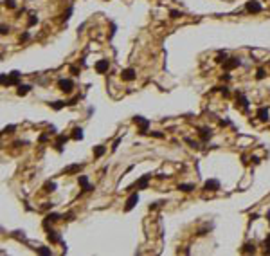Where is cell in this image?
Returning a JSON list of instances; mask_svg holds the SVG:
<instances>
[{
    "label": "cell",
    "instance_id": "7c38bea8",
    "mask_svg": "<svg viewBox=\"0 0 270 256\" xmlns=\"http://www.w3.org/2000/svg\"><path fill=\"white\" fill-rule=\"evenodd\" d=\"M83 170V164H70L63 170V175H74V173H79Z\"/></svg>",
    "mask_w": 270,
    "mask_h": 256
},
{
    "label": "cell",
    "instance_id": "5bb4252c",
    "mask_svg": "<svg viewBox=\"0 0 270 256\" xmlns=\"http://www.w3.org/2000/svg\"><path fill=\"white\" fill-rule=\"evenodd\" d=\"M256 117L259 121H268V106H259L256 112Z\"/></svg>",
    "mask_w": 270,
    "mask_h": 256
},
{
    "label": "cell",
    "instance_id": "30bf717a",
    "mask_svg": "<svg viewBox=\"0 0 270 256\" xmlns=\"http://www.w3.org/2000/svg\"><path fill=\"white\" fill-rule=\"evenodd\" d=\"M77 182H79V186H81V190L83 191H92L94 188L90 186V182H88V177L86 175H79L77 177Z\"/></svg>",
    "mask_w": 270,
    "mask_h": 256
},
{
    "label": "cell",
    "instance_id": "ab89813d",
    "mask_svg": "<svg viewBox=\"0 0 270 256\" xmlns=\"http://www.w3.org/2000/svg\"><path fill=\"white\" fill-rule=\"evenodd\" d=\"M184 141H186V143H189V144H191V146H193V148H198V143H195V141H191V139H189V137H186V139H184Z\"/></svg>",
    "mask_w": 270,
    "mask_h": 256
},
{
    "label": "cell",
    "instance_id": "484cf974",
    "mask_svg": "<svg viewBox=\"0 0 270 256\" xmlns=\"http://www.w3.org/2000/svg\"><path fill=\"white\" fill-rule=\"evenodd\" d=\"M61 218V215H58V213H49L47 215V220L49 222H56V220H59Z\"/></svg>",
    "mask_w": 270,
    "mask_h": 256
},
{
    "label": "cell",
    "instance_id": "74e56055",
    "mask_svg": "<svg viewBox=\"0 0 270 256\" xmlns=\"http://www.w3.org/2000/svg\"><path fill=\"white\" fill-rule=\"evenodd\" d=\"M63 218H65V220H67V222H72V220H74V213H72V211H70V213H67V215H65V217H63Z\"/></svg>",
    "mask_w": 270,
    "mask_h": 256
},
{
    "label": "cell",
    "instance_id": "f546056e",
    "mask_svg": "<svg viewBox=\"0 0 270 256\" xmlns=\"http://www.w3.org/2000/svg\"><path fill=\"white\" fill-rule=\"evenodd\" d=\"M169 16H171V18H180V16H182V13H180V11H177V9H171V11H169Z\"/></svg>",
    "mask_w": 270,
    "mask_h": 256
},
{
    "label": "cell",
    "instance_id": "ffe728a7",
    "mask_svg": "<svg viewBox=\"0 0 270 256\" xmlns=\"http://www.w3.org/2000/svg\"><path fill=\"white\" fill-rule=\"evenodd\" d=\"M29 90H31V85H18V88H16V94H18V96H25Z\"/></svg>",
    "mask_w": 270,
    "mask_h": 256
},
{
    "label": "cell",
    "instance_id": "836d02e7",
    "mask_svg": "<svg viewBox=\"0 0 270 256\" xmlns=\"http://www.w3.org/2000/svg\"><path fill=\"white\" fill-rule=\"evenodd\" d=\"M14 130H16V126H14V125H9V126L4 128V134H13Z\"/></svg>",
    "mask_w": 270,
    "mask_h": 256
},
{
    "label": "cell",
    "instance_id": "83f0119b",
    "mask_svg": "<svg viewBox=\"0 0 270 256\" xmlns=\"http://www.w3.org/2000/svg\"><path fill=\"white\" fill-rule=\"evenodd\" d=\"M4 5H5L7 9H14V7H16V2H14V0H4Z\"/></svg>",
    "mask_w": 270,
    "mask_h": 256
},
{
    "label": "cell",
    "instance_id": "ba28073f",
    "mask_svg": "<svg viewBox=\"0 0 270 256\" xmlns=\"http://www.w3.org/2000/svg\"><path fill=\"white\" fill-rule=\"evenodd\" d=\"M236 105H240L245 112L249 110V99H247V96L243 92H236Z\"/></svg>",
    "mask_w": 270,
    "mask_h": 256
},
{
    "label": "cell",
    "instance_id": "60d3db41",
    "mask_svg": "<svg viewBox=\"0 0 270 256\" xmlns=\"http://www.w3.org/2000/svg\"><path fill=\"white\" fill-rule=\"evenodd\" d=\"M45 141H47V134H41L40 135V143H45Z\"/></svg>",
    "mask_w": 270,
    "mask_h": 256
},
{
    "label": "cell",
    "instance_id": "52a82bcc",
    "mask_svg": "<svg viewBox=\"0 0 270 256\" xmlns=\"http://www.w3.org/2000/svg\"><path fill=\"white\" fill-rule=\"evenodd\" d=\"M245 9L249 11V13H254V14H258V13H261V4L258 2V0H249L247 2V5H245Z\"/></svg>",
    "mask_w": 270,
    "mask_h": 256
},
{
    "label": "cell",
    "instance_id": "8d00e7d4",
    "mask_svg": "<svg viewBox=\"0 0 270 256\" xmlns=\"http://www.w3.org/2000/svg\"><path fill=\"white\" fill-rule=\"evenodd\" d=\"M150 134H151V137H157V139H162V137H164L162 132H150Z\"/></svg>",
    "mask_w": 270,
    "mask_h": 256
},
{
    "label": "cell",
    "instance_id": "f35d334b",
    "mask_svg": "<svg viewBox=\"0 0 270 256\" xmlns=\"http://www.w3.org/2000/svg\"><path fill=\"white\" fill-rule=\"evenodd\" d=\"M29 38H31V34H29V32H23V34L20 36V42H27Z\"/></svg>",
    "mask_w": 270,
    "mask_h": 256
},
{
    "label": "cell",
    "instance_id": "7a4b0ae2",
    "mask_svg": "<svg viewBox=\"0 0 270 256\" xmlns=\"http://www.w3.org/2000/svg\"><path fill=\"white\" fill-rule=\"evenodd\" d=\"M133 123L139 125V134H141V135L150 134V132H148V128H150V121H148V119H144L142 116H135V117H133Z\"/></svg>",
    "mask_w": 270,
    "mask_h": 256
},
{
    "label": "cell",
    "instance_id": "3957f363",
    "mask_svg": "<svg viewBox=\"0 0 270 256\" xmlns=\"http://www.w3.org/2000/svg\"><path fill=\"white\" fill-rule=\"evenodd\" d=\"M58 87H59V90L61 92H72V88H74V81L72 79H65V78H61L59 81H58Z\"/></svg>",
    "mask_w": 270,
    "mask_h": 256
},
{
    "label": "cell",
    "instance_id": "4316f807",
    "mask_svg": "<svg viewBox=\"0 0 270 256\" xmlns=\"http://www.w3.org/2000/svg\"><path fill=\"white\" fill-rule=\"evenodd\" d=\"M34 23H38V16H36V14H31V16H29V20H27V25H29V27H32Z\"/></svg>",
    "mask_w": 270,
    "mask_h": 256
},
{
    "label": "cell",
    "instance_id": "8fae6325",
    "mask_svg": "<svg viewBox=\"0 0 270 256\" xmlns=\"http://www.w3.org/2000/svg\"><path fill=\"white\" fill-rule=\"evenodd\" d=\"M108 69H110V63H108V60H99V61L96 63V70H97L99 74H105V72H108Z\"/></svg>",
    "mask_w": 270,
    "mask_h": 256
},
{
    "label": "cell",
    "instance_id": "5b68a950",
    "mask_svg": "<svg viewBox=\"0 0 270 256\" xmlns=\"http://www.w3.org/2000/svg\"><path fill=\"white\" fill-rule=\"evenodd\" d=\"M222 65H223V69H225V70H232V69L240 67V65H241V61H240V58H227Z\"/></svg>",
    "mask_w": 270,
    "mask_h": 256
},
{
    "label": "cell",
    "instance_id": "1f68e13d",
    "mask_svg": "<svg viewBox=\"0 0 270 256\" xmlns=\"http://www.w3.org/2000/svg\"><path fill=\"white\" fill-rule=\"evenodd\" d=\"M70 14H72V7H68V9H67V13H63V18H61V20H63V22H67V20L70 18Z\"/></svg>",
    "mask_w": 270,
    "mask_h": 256
},
{
    "label": "cell",
    "instance_id": "277c9868",
    "mask_svg": "<svg viewBox=\"0 0 270 256\" xmlns=\"http://www.w3.org/2000/svg\"><path fill=\"white\" fill-rule=\"evenodd\" d=\"M150 179H151V173H146V175H142L132 188H137V190H148V182H150Z\"/></svg>",
    "mask_w": 270,
    "mask_h": 256
},
{
    "label": "cell",
    "instance_id": "8992f818",
    "mask_svg": "<svg viewBox=\"0 0 270 256\" xmlns=\"http://www.w3.org/2000/svg\"><path fill=\"white\" fill-rule=\"evenodd\" d=\"M137 202H139V193H132V195L128 197L126 204H124V211H132V209L137 206Z\"/></svg>",
    "mask_w": 270,
    "mask_h": 256
},
{
    "label": "cell",
    "instance_id": "7402d4cb",
    "mask_svg": "<svg viewBox=\"0 0 270 256\" xmlns=\"http://www.w3.org/2000/svg\"><path fill=\"white\" fill-rule=\"evenodd\" d=\"M105 152H106V148H105L103 144L94 146V155H96V157H103V155H105Z\"/></svg>",
    "mask_w": 270,
    "mask_h": 256
},
{
    "label": "cell",
    "instance_id": "d6986e66",
    "mask_svg": "<svg viewBox=\"0 0 270 256\" xmlns=\"http://www.w3.org/2000/svg\"><path fill=\"white\" fill-rule=\"evenodd\" d=\"M178 190H180V191H184V193H189V191H193V190H195V184H191V182L178 184Z\"/></svg>",
    "mask_w": 270,
    "mask_h": 256
},
{
    "label": "cell",
    "instance_id": "b9f144b4",
    "mask_svg": "<svg viewBox=\"0 0 270 256\" xmlns=\"http://www.w3.org/2000/svg\"><path fill=\"white\" fill-rule=\"evenodd\" d=\"M70 72H72V74H74V76H77V72H79V70H77V69H76V67H70Z\"/></svg>",
    "mask_w": 270,
    "mask_h": 256
},
{
    "label": "cell",
    "instance_id": "e575fe53",
    "mask_svg": "<svg viewBox=\"0 0 270 256\" xmlns=\"http://www.w3.org/2000/svg\"><path fill=\"white\" fill-rule=\"evenodd\" d=\"M121 141H123V137H117V139H115V141H114V146H112V150H114V152H115V150H117V146H119V144H121Z\"/></svg>",
    "mask_w": 270,
    "mask_h": 256
},
{
    "label": "cell",
    "instance_id": "603a6c76",
    "mask_svg": "<svg viewBox=\"0 0 270 256\" xmlns=\"http://www.w3.org/2000/svg\"><path fill=\"white\" fill-rule=\"evenodd\" d=\"M43 190H45L47 193H52V191H56V182H52V180H49V182H45V186H43Z\"/></svg>",
    "mask_w": 270,
    "mask_h": 256
},
{
    "label": "cell",
    "instance_id": "d6a6232c",
    "mask_svg": "<svg viewBox=\"0 0 270 256\" xmlns=\"http://www.w3.org/2000/svg\"><path fill=\"white\" fill-rule=\"evenodd\" d=\"M216 90H220V92L223 94V97H229V88H227V87H218Z\"/></svg>",
    "mask_w": 270,
    "mask_h": 256
},
{
    "label": "cell",
    "instance_id": "9c48e42d",
    "mask_svg": "<svg viewBox=\"0 0 270 256\" xmlns=\"http://www.w3.org/2000/svg\"><path fill=\"white\" fill-rule=\"evenodd\" d=\"M204 190H205V191H218V190H220V180L209 179V180L204 184Z\"/></svg>",
    "mask_w": 270,
    "mask_h": 256
},
{
    "label": "cell",
    "instance_id": "4dcf8cb0",
    "mask_svg": "<svg viewBox=\"0 0 270 256\" xmlns=\"http://www.w3.org/2000/svg\"><path fill=\"white\" fill-rule=\"evenodd\" d=\"M225 60H227V54H225V52H220L218 58H216V63H223Z\"/></svg>",
    "mask_w": 270,
    "mask_h": 256
},
{
    "label": "cell",
    "instance_id": "d4e9b609",
    "mask_svg": "<svg viewBox=\"0 0 270 256\" xmlns=\"http://www.w3.org/2000/svg\"><path fill=\"white\" fill-rule=\"evenodd\" d=\"M243 253H256V247H254V244H245L243 245Z\"/></svg>",
    "mask_w": 270,
    "mask_h": 256
},
{
    "label": "cell",
    "instance_id": "ac0fdd59",
    "mask_svg": "<svg viewBox=\"0 0 270 256\" xmlns=\"http://www.w3.org/2000/svg\"><path fill=\"white\" fill-rule=\"evenodd\" d=\"M74 141H81L83 139V128H79V126H76L74 130H72V135H70Z\"/></svg>",
    "mask_w": 270,
    "mask_h": 256
},
{
    "label": "cell",
    "instance_id": "d590c367",
    "mask_svg": "<svg viewBox=\"0 0 270 256\" xmlns=\"http://www.w3.org/2000/svg\"><path fill=\"white\" fill-rule=\"evenodd\" d=\"M256 78H258V79H263V78H265V70H263V69H258V74H256Z\"/></svg>",
    "mask_w": 270,
    "mask_h": 256
},
{
    "label": "cell",
    "instance_id": "4fadbf2b",
    "mask_svg": "<svg viewBox=\"0 0 270 256\" xmlns=\"http://www.w3.org/2000/svg\"><path fill=\"white\" fill-rule=\"evenodd\" d=\"M121 79L123 81H133L135 79V70L133 69H124L121 72Z\"/></svg>",
    "mask_w": 270,
    "mask_h": 256
},
{
    "label": "cell",
    "instance_id": "2e32d148",
    "mask_svg": "<svg viewBox=\"0 0 270 256\" xmlns=\"http://www.w3.org/2000/svg\"><path fill=\"white\" fill-rule=\"evenodd\" d=\"M47 238H49V242L50 244H56V242H61V236L54 231V229H49L47 231Z\"/></svg>",
    "mask_w": 270,
    "mask_h": 256
},
{
    "label": "cell",
    "instance_id": "f1b7e54d",
    "mask_svg": "<svg viewBox=\"0 0 270 256\" xmlns=\"http://www.w3.org/2000/svg\"><path fill=\"white\" fill-rule=\"evenodd\" d=\"M265 254H270V235L265 238Z\"/></svg>",
    "mask_w": 270,
    "mask_h": 256
},
{
    "label": "cell",
    "instance_id": "7bdbcfd3",
    "mask_svg": "<svg viewBox=\"0 0 270 256\" xmlns=\"http://www.w3.org/2000/svg\"><path fill=\"white\" fill-rule=\"evenodd\" d=\"M49 134H56V128H54V126H49Z\"/></svg>",
    "mask_w": 270,
    "mask_h": 256
},
{
    "label": "cell",
    "instance_id": "e0dca14e",
    "mask_svg": "<svg viewBox=\"0 0 270 256\" xmlns=\"http://www.w3.org/2000/svg\"><path fill=\"white\" fill-rule=\"evenodd\" d=\"M213 137V132L209 130V128H200V139L205 143V141H209Z\"/></svg>",
    "mask_w": 270,
    "mask_h": 256
},
{
    "label": "cell",
    "instance_id": "cb8c5ba5",
    "mask_svg": "<svg viewBox=\"0 0 270 256\" xmlns=\"http://www.w3.org/2000/svg\"><path fill=\"white\" fill-rule=\"evenodd\" d=\"M36 251H38L41 256H50V254H52V251H50L49 247H43V245H41V247H38Z\"/></svg>",
    "mask_w": 270,
    "mask_h": 256
},
{
    "label": "cell",
    "instance_id": "44dd1931",
    "mask_svg": "<svg viewBox=\"0 0 270 256\" xmlns=\"http://www.w3.org/2000/svg\"><path fill=\"white\" fill-rule=\"evenodd\" d=\"M50 105V108H54V110H61L63 106H67L68 103L67 101H54V103H49Z\"/></svg>",
    "mask_w": 270,
    "mask_h": 256
},
{
    "label": "cell",
    "instance_id": "9a60e30c",
    "mask_svg": "<svg viewBox=\"0 0 270 256\" xmlns=\"http://www.w3.org/2000/svg\"><path fill=\"white\" fill-rule=\"evenodd\" d=\"M67 141H68L67 135H58V137H56V143H54V148L61 153V152H63V144H65Z\"/></svg>",
    "mask_w": 270,
    "mask_h": 256
},
{
    "label": "cell",
    "instance_id": "ee69618b",
    "mask_svg": "<svg viewBox=\"0 0 270 256\" xmlns=\"http://www.w3.org/2000/svg\"><path fill=\"white\" fill-rule=\"evenodd\" d=\"M267 217H268V222H270V211H268V213H267Z\"/></svg>",
    "mask_w": 270,
    "mask_h": 256
},
{
    "label": "cell",
    "instance_id": "6da1fadb",
    "mask_svg": "<svg viewBox=\"0 0 270 256\" xmlns=\"http://www.w3.org/2000/svg\"><path fill=\"white\" fill-rule=\"evenodd\" d=\"M0 81H2V85H16V87H18V85H20V83H18V81H20V72H18V70H13V72L7 74V76L2 74V76H0Z\"/></svg>",
    "mask_w": 270,
    "mask_h": 256
}]
</instances>
